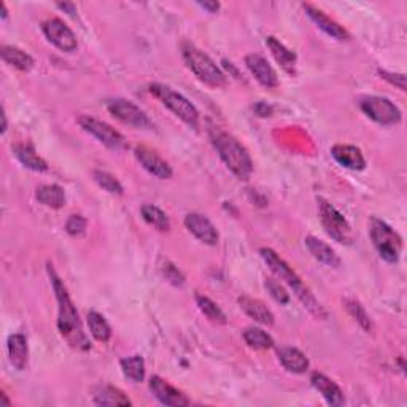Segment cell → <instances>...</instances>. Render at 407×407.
Returning <instances> with one entry per match:
<instances>
[{
	"instance_id": "52a82bcc",
	"label": "cell",
	"mask_w": 407,
	"mask_h": 407,
	"mask_svg": "<svg viewBox=\"0 0 407 407\" xmlns=\"http://www.w3.org/2000/svg\"><path fill=\"white\" fill-rule=\"evenodd\" d=\"M318 213H320L322 225L331 239L339 243H345V245H350L354 242V229H352L347 218L334 206H331L324 199H318Z\"/></svg>"
},
{
	"instance_id": "277c9868",
	"label": "cell",
	"mask_w": 407,
	"mask_h": 407,
	"mask_svg": "<svg viewBox=\"0 0 407 407\" xmlns=\"http://www.w3.org/2000/svg\"><path fill=\"white\" fill-rule=\"evenodd\" d=\"M181 56L188 69L191 70L196 77H198L202 83H206L212 88H221L226 85V75L223 73L218 65L215 64V60L196 48L191 43H183L181 46Z\"/></svg>"
},
{
	"instance_id": "ac0fdd59",
	"label": "cell",
	"mask_w": 407,
	"mask_h": 407,
	"mask_svg": "<svg viewBox=\"0 0 407 407\" xmlns=\"http://www.w3.org/2000/svg\"><path fill=\"white\" fill-rule=\"evenodd\" d=\"M331 154L339 164L350 171H363L366 167V159L361 150L354 145H334L331 148Z\"/></svg>"
},
{
	"instance_id": "5bb4252c",
	"label": "cell",
	"mask_w": 407,
	"mask_h": 407,
	"mask_svg": "<svg viewBox=\"0 0 407 407\" xmlns=\"http://www.w3.org/2000/svg\"><path fill=\"white\" fill-rule=\"evenodd\" d=\"M245 64L248 70L253 73V77L258 80V83L263 85L268 90H274L279 86V77L273 65L268 63L266 58H263L261 54H247Z\"/></svg>"
},
{
	"instance_id": "ffe728a7",
	"label": "cell",
	"mask_w": 407,
	"mask_h": 407,
	"mask_svg": "<svg viewBox=\"0 0 407 407\" xmlns=\"http://www.w3.org/2000/svg\"><path fill=\"white\" fill-rule=\"evenodd\" d=\"M305 245H307L312 256H314L317 261L323 263L324 266H328V268L341 266V258L336 255L334 250H332L327 242L317 239V237L314 236H309V237H305Z\"/></svg>"
},
{
	"instance_id": "e575fe53",
	"label": "cell",
	"mask_w": 407,
	"mask_h": 407,
	"mask_svg": "<svg viewBox=\"0 0 407 407\" xmlns=\"http://www.w3.org/2000/svg\"><path fill=\"white\" fill-rule=\"evenodd\" d=\"M264 287H266V290L269 291L270 296H273L277 302H280V304L290 302V295L287 293V290H285L277 280L266 279V282H264Z\"/></svg>"
},
{
	"instance_id": "83f0119b",
	"label": "cell",
	"mask_w": 407,
	"mask_h": 407,
	"mask_svg": "<svg viewBox=\"0 0 407 407\" xmlns=\"http://www.w3.org/2000/svg\"><path fill=\"white\" fill-rule=\"evenodd\" d=\"M121 364V371H123V374L129 381H132L135 384L139 382H144L145 379V361L144 358L140 355H132V356H127L123 358L120 361Z\"/></svg>"
},
{
	"instance_id": "d4e9b609",
	"label": "cell",
	"mask_w": 407,
	"mask_h": 407,
	"mask_svg": "<svg viewBox=\"0 0 407 407\" xmlns=\"http://www.w3.org/2000/svg\"><path fill=\"white\" fill-rule=\"evenodd\" d=\"M94 404L97 406H131V399H129L123 391L117 386L112 385H100L97 386L96 393H94Z\"/></svg>"
},
{
	"instance_id": "8d00e7d4",
	"label": "cell",
	"mask_w": 407,
	"mask_h": 407,
	"mask_svg": "<svg viewBox=\"0 0 407 407\" xmlns=\"http://www.w3.org/2000/svg\"><path fill=\"white\" fill-rule=\"evenodd\" d=\"M162 274H164L166 279L172 285H175V287H181V285L185 283V277H183L180 270L171 263L164 264V268H162Z\"/></svg>"
},
{
	"instance_id": "f1b7e54d",
	"label": "cell",
	"mask_w": 407,
	"mask_h": 407,
	"mask_svg": "<svg viewBox=\"0 0 407 407\" xmlns=\"http://www.w3.org/2000/svg\"><path fill=\"white\" fill-rule=\"evenodd\" d=\"M140 212L148 225H152L153 228L161 231V233H166V231L171 229V220H169V216L159 207L153 206V204H145V206H142Z\"/></svg>"
},
{
	"instance_id": "484cf974",
	"label": "cell",
	"mask_w": 407,
	"mask_h": 407,
	"mask_svg": "<svg viewBox=\"0 0 407 407\" xmlns=\"http://www.w3.org/2000/svg\"><path fill=\"white\" fill-rule=\"evenodd\" d=\"M0 54H2V59L6 64L21 72H29L33 67V59L31 54L16 48V46L4 45L2 48H0Z\"/></svg>"
},
{
	"instance_id": "4dcf8cb0",
	"label": "cell",
	"mask_w": 407,
	"mask_h": 407,
	"mask_svg": "<svg viewBox=\"0 0 407 407\" xmlns=\"http://www.w3.org/2000/svg\"><path fill=\"white\" fill-rule=\"evenodd\" d=\"M243 341L247 342L248 347L255 350H269L274 347V339L270 337L266 331L255 327L243 331Z\"/></svg>"
},
{
	"instance_id": "3957f363",
	"label": "cell",
	"mask_w": 407,
	"mask_h": 407,
	"mask_svg": "<svg viewBox=\"0 0 407 407\" xmlns=\"http://www.w3.org/2000/svg\"><path fill=\"white\" fill-rule=\"evenodd\" d=\"M260 255L264 260V263L268 264V268L273 270V274L287 283L290 288H293L297 300L304 304V307L307 309L312 315H315L318 318L327 315V312L323 310L320 302L315 300V296L310 293V290L302 283L301 277L295 273L293 268L288 266L287 261H283L273 248H261Z\"/></svg>"
},
{
	"instance_id": "1f68e13d",
	"label": "cell",
	"mask_w": 407,
	"mask_h": 407,
	"mask_svg": "<svg viewBox=\"0 0 407 407\" xmlns=\"http://www.w3.org/2000/svg\"><path fill=\"white\" fill-rule=\"evenodd\" d=\"M196 302H198V307L206 315L210 322L218 323V324H225L226 323V315L218 305H216L210 297L207 296H196Z\"/></svg>"
},
{
	"instance_id": "f35d334b",
	"label": "cell",
	"mask_w": 407,
	"mask_h": 407,
	"mask_svg": "<svg viewBox=\"0 0 407 407\" xmlns=\"http://www.w3.org/2000/svg\"><path fill=\"white\" fill-rule=\"evenodd\" d=\"M255 110L258 115H260V117H270V113H273V107L266 105L264 102H260V104L255 107Z\"/></svg>"
},
{
	"instance_id": "9c48e42d",
	"label": "cell",
	"mask_w": 407,
	"mask_h": 407,
	"mask_svg": "<svg viewBox=\"0 0 407 407\" xmlns=\"http://www.w3.org/2000/svg\"><path fill=\"white\" fill-rule=\"evenodd\" d=\"M77 123L85 132L91 134L92 137H96L100 142V144L112 148V150H123V148L127 147L126 139L123 137V135H121L117 129L112 127L110 125L104 123V121L96 120L92 117H86V115H81V117H78Z\"/></svg>"
},
{
	"instance_id": "7c38bea8",
	"label": "cell",
	"mask_w": 407,
	"mask_h": 407,
	"mask_svg": "<svg viewBox=\"0 0 407 407\" xmlns=\"http://www.w3.org/2000/svg\"><path fill=\"white\" fill-rule=\"evenodd\" d=\"M134 154L142 164V167H144L147 172H150L152 175H154L156 179H159V180L172 179V175H174L172 167L169 166V162L162 159L158 153L152 150V148L140 145V147L135 148Z\"/></svg>"
},
{
	"instance_id": "5b68a950",
	"label": "cell",
	"mask_w": 407,
	"mask_h": 407,
	"mask_svg": "<svg viewBox=\"0 0 407 407\" xmlns=\"http://www.w3.org/2000/svg\"><path fill=\"white\" fill-rule=\"evenodd\" d=\"M150 92L156 99H159L161 104L166 105L175 117H179L183 123L193 129H198L199 112L185 96H181L180 92L174 91L172 88L161 83L150 85Z\"/></svg>"
},
{
	"instance_id": "8992f818",
	"label": "cell",
	"mask_w": 407,
	"mask_h": 407,
	"mask_svg": "<svg viewBox=\"0 0 407 407\" xmlns=\"http://www.w3.org/2000/svg\"><path fill=\"white\" fill-rule=\"evenodd\" d=\"M372 243L386 263H396L403 250V239L390 225L379 218H372L369 225Z\"/></svg>"
},
{
	"instance_id": "74e56055",
	"label": "cell",
	"mask_w": 407,
	"mask_h": 407,
	"mask_svg": "<svg viewBox=\"0 0 407 407\" xmlns=\"http://www.w3.org/2000/svg\"><path fill=\"white\" fill-rule=\"evenodd\" d=\"M379 75L388 81V83L398 86L401 91H406V75H403V73H393L388 70L379 69Z\"/></svg>"
},
{
	"instance_id": "4316f807",
	"label": "cell",
	"mask_w": 407,
	"mask_h": 407,
	"mask_svg": "<svg viewBox=\"0 0 407 407\" xmlns=\"http://www.w3.org/2000/svg\"><path fill=\"white\" fill-rule=\"evenodd\" d=\"M36 198L46 207L60 208L65 202V193L59 185H42L37 189Z\"/></svg>"
},
{
	"instance_id": "d6a6232c",
	"label": "cell",
	"mask_w": 407,
	"mask_h": 407,
	"mask_svg": "<svg viewBox=\"0 0 407 407\" xmlns=\"http://www.w3.org/2000/svg\"><path fill=\"white\" fill-rule=\"evenodd\" d=\"M92 177H94V181H96L102 189H105L107 193L118 194V196H121V194L125 193L123 185H121V183L118 181V179L113 177L112 174L104 172V171H94Z\"/></svg>"
},
{
	"instance_id": "cb8c5ba5",
	"label": "cell",
	"mask_w": 407,
	"mask_h": 407,
	"mask_svg": "<svg viewBox=\"0 0 407 407\" xmlns=\"http://www.w3.org/2000/svg\"><path fill=\"white\" fill-rule=\"evenodd\" d=\"M13 153H15L16 159L21 162L26 169H31L33 172H45L48 169V164L43 158H40L33 147L29 144H18L13 147Z\"/></svg>"
},
{
	"instance_id": "44dd1931",
	"label": "cell",
	"mask_w": 407,
	"mask_h": 407,
	"mask_svg": "<svg viewBox=\"0 0 407 407\" xmlns=\"http://www.w3.org/2000/svg\"><path fill=\"white\" fill-rule=\"evenodd\" d=\"M266 45H268V48L270 50V53H273L274 59L280 64L282 69L287 73H290V75H295L296 73V60H297L296 53L291 51L290 48H287V46H285L280 40H277L275 37H268Z\"/></svg>"
},
{
	"instance_id": "4fadbf2b",
	"label": "cell",
	"mask_w": 407,
	"mask_h": 407,
	"mask_svg": "<svg viewBox=\"0 0 407 407\" xmlns=\"http://www.w3.org/2000/svg\"><path fill=\"white\" fill-rule=\"evenodd\" d=\"M150 391L153 393L154 398L164 406L185 407V406L191 404V401H189V398L185 395V393L177 390L175 386L166 382L164 379H161L159 376H153L150 379Z\"/></svg>"
},
{
	"instance_id": "60d3db41",
	"label": "cell",
	"mask_w": 407,
	"mask_h": 407,
	"mask_svg": "<svg viewBox=\"0 0 407 407\" xmlns=\"http://www.w3.org/2000/svg\"><path fill=\"white\" fill-rule=\"evenodd\" d=\"M58 6H59L60 10L69 11V15H75V13H77L75 5H73V4H58Z\"/></svg>"
},
{
	"instance_id": "d6986e66",
	"label": "cell",
	"mask_w": 407,
	"mask_h": 407,
	"mask_svg": "<svg viewBox=\"0 0 407 407\" xmlns=\"http://www.w3.org/2000/svg\"><path fill=\"white\" fill-rule=\"evenodd\" d=\"M9 356L13 368L18 371H24L27 361H29V345H27V337L24 334H11L9 337Z\"/></svg>"
},
{
	"instance_id": "ee69618b",
	"label": "cell",
	"mask_w": 407,
	"mask_h": 407,
	"mask_svg": "<svg viewBox=\"0 0 407 407\" xmlns=\"http://www.w3.org/2000/svg\"><path fill=\"white\" fill-rule=\"evenodd\" d=\"M6 15H9V13H6V6H5V4H2V19H5Z\"/></svg>"
},
{
	"instance_id": "7402d4cb",
	"label": "cell",
	"mask_w": 407,
	"mask_h": 407,
	"mask_svg": "<svg viewBox=\"0 0 407 407\" xmlns=\"http://www.w3.org/2000/svg\"><path fill=\"white\" fill-rule=\"evenodd\" d=\"M239 304L242 310L245 312L250 318H253L255 322L266 324V327H273L274 324V314L268 309V305L263 301L253 300V297L248 296H240Z\"/></svg>"
},
{
	"instance_id": "e0dca14e",
	"label": "cell",
	"mask_w": 407,
	"mask_h": 407,
	"mask_svg": "<svg viewBox=\"0 0 407 407\" xmlns=\"http://www.w3.org/2000/svg\"><path fill=\"white\" fill-rule=\"evenodd\" d=\"M310 382H312V386L320 393V395L324 398V401H327L329 406L339 407L345 403L344 391L341 390V386H339L334 381H331L329 377L320 374V372H314L310 377Z\"/></svg>"
},
{
	"instance_id": "9a60e30c",
	"label": "cell",
	"mask_w": 407,
	"mask_h": 407,
	"mask_svg": "<svg viewBox=\"0 0 407 407\" xmlns=\"http://www.w3.org/2000/svg\"><path fill=\"white\" fill-rule=\"evenodd\" d=\"M185 226L196 239L207 243V245H216V243H218V231H216L213 223L210 221L207 216L201 213H188L185 218Z\"/></svg>"
},
{
	"instance_id": "ba28073f",
	"label": "cell",
	"mask_w": 407,
	"mask_h": 407,
	"mask_svg": "<svg viewBox=\"0 0 407 407\" xmlns=\"http://www.w3.org/2000/svg\"><path fill=\"white\" fill-rule=\"evenodd\" d=\"M361 110L379 125L393 126L401 121V110L390 99L381 96H366L359 100Z\"/></svg>"
},
{
	"instance_id": "ab89813d",
	"label": "cell",
	"mask_w": 407,
	"mask_h": 407,
	"mask_svg": "<svg viewBox=\"0 0 407 407\" xmlns=\"http://www.w3.org/2000/svg\"><path fill=\"white\" fill-rule=\"evenodd\" d=\"M199 6L204 10H207L208 13H216L220 10L218 2H199Z\"/></svg>"
},
{
	"instance_id": "30bf717a",
	"label": "cell",
	"mask_w": 407,
	"mask_h": 407,
	"mask_svg": "<svg viewBox=\"0 0 407 407\" xmlns=\"http://www.w3.org/2000/svg\"><path fill=\"white\" fill-rule=\"evenodd\" d=\"M107 108L112 113V117L120 120L121 123L135 129H153L152 120L147 117V113L140 107L135 105L131 100L112 99L107 102Z\"/></svg>"
},
{
	"instance_id": "7bdbcfd3",
	"label": "cell",
	"mask_w": 407,
	"mask_h": 407,
	"mask_svg": "<svg viewBox=\"0 0 407 407\" xmlns=\"http://www.w3.org/2000/svg\"><path fill=\"white\" fill-rule=\"evenodd\" d=\"M2 120H4V125H2V134H5V131H6V115H5V112L2 113Z\"/></svg>"
},
{
	"instance_id": "b9f144b4",
	"label": "cell",
	"mask_w": 407,
	"mask_h": 407,
	"mask_svg": "<svg viewBox=\"0 0 407 407\" xmlns=\"http://www.w3.org/2000/svg\"><path fill=\"white\" fill-rule=\"evenodd\" d=\"M0 398H2V404L4 406H10V401H9V398H6L5 393H0Z\"/></svg>"
},
{
	"instance_id": "2e32d148",
	"label": "cell",
	"mask_w": 407,
	"mask_h": 407,
	"mask_svg": "<svg viewBox=\"0 0 407 407\" xmlns=\"http://www.w3.org/2000/svg\"><path fill=\"white\" fill-rule=\"evenodd\" d=\"M302 9L307 13V16L312 21L320 27L324 33H328V36L336 40H349V32L345 31L341 24L336 23L334 19H331L328 15H324L322 10L315 9V6L310 4H302Z\"/></svg>"
},
{
	"instance_id": "6da1fadb",
	"label": "cell",
	"mask_w": 407,
	"mask_h": 407,
	"mask_svg": "<svg viewBox=\"0 0 407 407\" xmlns=\"http://www.w3.org/2000/svg\"><path fill=\"white\" fill-rule=\"evenodd\" d=\"M46 270H48L54 295H56V301H58L59 334L65 339L67 344H69L72 349L80 350V352L90 350L91 342L83 329V324H81L77 307L73 305L70 300V295H69V291H67V287L64 285V282L60 280V277L58 275L56 270L53 269L51 264H48Z\"/></svg>"
},
{
	"instance_id": "8fae6325",
	"label": "cell",
	"mask_w": 407,
	"mask_h": 407,
	"mask_svg": "<svg viewBox=\"0 0 407 407\" xmlns=\"http://www.w3.org/2000/svg\"><path fill=\"white\" fill-rule=\"evenodd\" d=\"M45 37L50 40V42L58 46L59 50H63L65 53H72L77 50L78 42L75 33L72 32V29L67 26L63 19L59 18H50L46 19L42 26Z\"/></svg>"
},
{
	"instance_id": "7a4b0ae2",
	"label": "cell",
	"mask_w": 407,
	"mask_h": 407,
	"mask_svg": "<svg viewBox=\"0 0 407 407\" xmlns=\"http://www.w3.org/2000/svg\"><path fill=\"white\" fill-rule=\"evenodd\" d=\"M210 140L218 152L221 161L233 172L237 179L248 180L253 172V161L248 154L247 148L243 147L234 135L223 131V129L212 126L208 129Z\"/></svg>"
},
{
	"instance_id": "d590c367",
	"label": "cell",
	"mask_w": 407,
	"mask_h": 407,
	"mask_svg": "<svg viewBox=\"0 0 407 407\" xmlns=\"http://www.w3.org/2000/svg\"><path fill=\"white\" fill-rule=\"evenodd\" d=\"M85 229H86V220L81 215H72L65 223V231L70 236L83 234Z\"/></svg>"
},
{
	"instance_id": "f546056e",
	"label": "cell",
	"mask_w": 407,
	"mask_h": 407,
	"mask_svg": "<svg viewBox=\"0 0 407 407\" xmlns=\"http://www.w3.org/2000/svg\"><path fill=\"white\" fill-rule=\"evenodd\" d=\"M88 327H90L91 334L94 339H96V341L99 342L110 341L112 328H110V324L107 323L104 315H100L99 312L92 310L88 314Z\"/></svg>"
},
{
	"instance_id": "836d02e7",
	"label": "cell",
	"mask_w": 407,
	"mask_h": 407,
	"mask_svg": "<svg viewBox=\"0 0 407 407\" xmlns=\"http://www.w3.org/2000/svg\"><path fill=\"white\" fill-rule=\"evenodd\" d=\"M344 304H345V309H347L349 314L355 318L359 327H361L366 332H369L372 329V323H371L368 312L364 310L363 305L355 300H345Z\"/></svg>"
},
{
	"instance_id": "603a6c76",
	"label": "cell",
	"mask_w": 407,
	"mask_h": 407,
	"mask_svg": "<svg viewBox=\"0 0 407 407\" xmlns=\"http://www.w3.org/2000/svg\"><path fill=\"white\" fill-rule=\"evenodd\" d=\"M277 355H279L283 368L293 372V374H304L309 369V358L301 350L295 347H283L277 352Z\"/></svg>"
}]
</instances>
